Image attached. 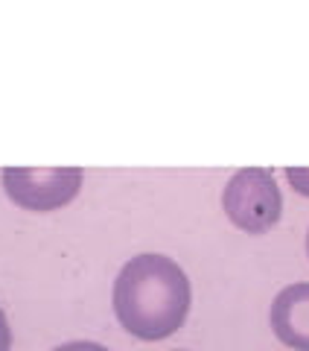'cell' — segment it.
Returning a JSON list of instances; mask_svg holds the SVG:
<instances>
[{
	"mask_svg": "<svg viewBox=\"0 0 309 351\" xmlns=\"http://www.w3.org/2000/svg\"><path fill=\"white\" fill-rule=\"evenodd\" d=\"M286 179H289V184L301 196H309V167H289L286 170Z\"/></svg>",
	"mask_w": 309,
	"mask_h": 351,
	"instance_id": "5",
	"label": "cell"
},
{
	"mask_svg": "<svg viewBox=\"0 0 309 351\" xmlns=\"http://www.w3.org/2000/svg\"><path fill=\"white\" fill-rule=\"evenodd\" d=\"M82 188L79 167H6L3 191L24 211H59L70 205Z\"/></svg>",
	"mask_w": 309,
	"mask_h": 351,
	"instance_id": "3",
	"label": "cell"
},
{
	"mask_svg": "<svg viewBox=\"0 0 309 351\" xmlns=\"http://www.w3.org/2000/svg\"><path fill=\"white\" fill-rule=\"evenodd\" d=\"M271 328L283 346L309 351V281L289 284L271 304Z\"/></svg>",
	"mask_w": 309,
	"mask_h": 351,
	"instance_id": "4",
	"label": "cell"
},
{
	"mask_svg": "<svg viewBox=\"0 0 309 351\" xmlns=\"http://www.w3.org/2000/svg\"><path fill=\"white\" fill-rule=\"evenodd\" d=\"M12 348V328H9V319L0 307V351H9Z\"/></svg>",
	"mask_w": 309,
	"mask_h": 351,
	"instance_id": "7",
	"label": "cell"
},
{
	"mask_svg": "<svg viewBox=\"0 0 309 351\" xmlns=\"http://www.w3.org/2000/svg\"><path fill=\"white\" fill-rule=\"evenodd\" d=\"M306 252H309V234H306Z\"/></svg>",
	"mask_w": 309,
	"mask_h": 351,
	"instance_id": "8",
	"label": "cell"
},
{
	"mask_svg": "<svg viewBox=\"0 0 309 351\" xmlns=\"http://www.w3.org/2000/svg\"><path fill=\"white\" fill-rule=\"evenodd\" d=\"M114 313L137 339H167L187 322L193 290L187 272L167 255L131 258L114 281Z\"/></svg>",
	"mask_w": 309,
	"mask_h": 351,
	"instance_id": "1",
	"label": "cell"
},
{
	"mask_svg": "<svg viewBox=\"0 0 309 351\" xmlns=\"http://www.w3.org/2000/svg\"><path fill=\"white\" fill-rule=\"evenodd\" d=\"M53 351H108V348L99 346V343H88V339H76V343H64Z\"/></svg>",
	"mask_w": 309,
	"mask_h": 351,
	"instance_id": "6",
	"label": "cell"
},
{
	"mask_svg": "<svg viewBox=\"0 0 309 351\" xmlns=\"http://www.w3.org/2000/svg\"><path fill=\"white\" fill-rule=\"evenodd\" d=\"M228 219L248 234H263L278 226L283 214V196L269 167H245L230 176L222 191Z\"/></svg>",
	"mask_w": 309,
	"mask_h": 351,
	"instance_id": "2",
	"label": "cell"
}]
</instances>
